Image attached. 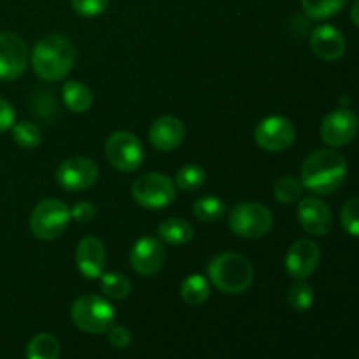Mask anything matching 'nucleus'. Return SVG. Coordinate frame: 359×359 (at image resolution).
Masks as SVG:
<instances>
[{"instance_id":"obj_8","label":"nucleus","mask_w":359,"mask_h":359,"mask_svg":"<svg viewBox=\"0 0 359 359\" xmlns=\"http://www.w3.org/2000/svg\"><path fill=\"white\" fill-rule=\"evenodd\" d=\"M105 158L119 172H135L146 160V151L139 137L119 130L105 140Z\"/></svg>"},{"instance_id":"obj_11","label":"nucleus","mask_w":359,"mask_h":359,"mask_svg":"<svg viewBox=\"0 0 359 359\" xmlns=\"http://www.w3.org/2000/svg\"><path fill=\"white\" fill-rule=\"evenodd\" d=\"M30 53L14 32H0V81H16L27 72Z\"/></svg>"},{"instance_id":"obj_24","label":"nucleus","mask_w":359,"mask_h":359,"mask_svg":"<svg viewBox=\"0 0 359 359\" xmlns=\"http://www.w3.org/2000/svg\"><path fill=\"white\" fill-rule=\"evenodd\" d=\"M100 290L111 300H125L132 293V283L119 272H104L100 276Z\"/></svg>"},{"instance_id":"obj_23","label":"nucleus","mask_w":359,"mask_h":359,"mask_svg":"<svg viewBox=\"0 0 359 359\" xmlns=\"http://www.w3.org/2000/svg\"><path fill=\"white\" fill-rule=\"evenodd\" d=\"M60 344L56 337L49 333H39L28 342L27 359H58Z\"/></svg>"},{"instance_id":"obj_22","label":"nucleus","mask_w":359,"mask_h":359,"mask_svg":"<svg viewBox=\"0 0 359 359\" xmlns=\"http://www.w3.org/2000/svg\"><path fill=\"white\" fill-rule=\"evenodd\" d=\"M193 214L196 219L203 221V223H217L226 214V203L214 195L200 196L193 203Z\"/></svg>"},{"instance_id":"obj_1","label":"nucleus","mask_w":359,"mask_h":359,"mask_svg":"<svg viewBox=\"0 0 359 359\" xmlns=\"http://www.w3.org/2000/svg\"><path fill=\"white\" fill-rule=\"evenodd\" d=\"M347 161L339 151L318 149L305 158L300 181L305 189L319 196L332 195L346 182Z\"/></svg>"},{"instance_id":"obj_29","label":"nucleus","mask_w":359,"mask_h":359,"mask_svg":"<svg viewBox=\"0 0 359 359\" xmlns=\"http://www.w3.org/2000/svg\"><path fill=\"white\" fill-rule=\"evenodd\" d=\"M302 191H304V184L298 177L294 175H286V177H280L279 181L273 184V196H276L277 202L280 203H294L297 200H300Z\"/></svg>"},{"instance_id":"obj_16","label":"nucleus","mask_w":359,"mask_h":359,"mask_svg":"<svg viewBox=\"0 0 359 359\" xmlns=\"http://www.w3.org/2000/svg\"><path fill=\"white\" fill-rule=\"evenodd\" d=\"M105 263H107V252L104 242L93 235L81 238L76 248V266L81 276L88 280L100 279L102 273L105 272Z\"/></svg>"},{"instance_id":"obj_28","label":"nucleus","mask_w":359,"mask_h":359,"mask_svg":"<svg viewBox=\"0 0 359 359\" xmlns=\"http://www.w3.org/2000/svg\"><path fill=\"white\" fill-rule=\"evenodd\" d=\"M316 294L311 284L307 280H297L293 286L287 290V304L291 309L298 312H305L314 305Z\"/></svg>"},{"instance_id":"obj_30","label":"nucleus","mask_w":359,"mask_h":359,"mask_svg":"<svg viewBox=\"0 0 359 359\" xmlns=\"http://www.w3.org/2000/svg\"><path fill=\"white\" fill-rule=\"evenodd\" d=\"M32 112L37 118L51 121L58 114V102H56L55 93L49 90H37V93L32 97Z\"/></svg>"},{"instance_id":"obj_18","label":"nucleus","mask_w":359,"mask_h":359,"mask_svg":"<svg viewBox=\"0 0 359 359\" xmlns=\"http://www.w3.org/2000/svg\"><path fill=\"white\" fill-rule=\"evenodd\" d=\"M311 48L318 58L335 62L342 58L347 49L346 35L333 25H319L311 35Z\"/></svg>"},{"instance_id":"obj_31","label":"nucleus","mask_w":359,"mask_h":359,"mask_svg":"<svg viewBox=\"0 0 359 359\" xmlns=\"http://www.w3.org/2000/svg\"><path fill=\"white\" fill-rule=\"evenodd\" d=\"M342 228L351 237H359V195L347 200L340 212Z\"/></svg>"},{"instance_id":"obj_7","label":"nucleus","mask_w":359,"mask_h":359,"mask_svg":"<svg viewBox=\"0 0 359 359\" xmlns=\"http://www.w3.org/2000/svg\"><path fill=\"white\" fill-rule=\"evenodd\" d=\"M177 186L174 179L161 172H149L137 177L132 184V196L147 210H161L174 203Z\"/></svg>"},{"instance_id":"obj_14","label":"nucleus","mask_w":359,"mask_h":359,"mask_svg":"<svg viewBox=\"0 0 359 359\" xmlns=\"http://www.w3.org/2000/svg\"><path fill=\"white\" fill-rule=\"evenodd\" d=\"M167 259L163 242L156 237H142L130 251V265L140 277H151L160 272Z\"/></svg>"},{"instance_id":"obj_6","label":"nucleus","mask_w":359,"mask_h":359,"mask_svg":"<svg viewBox=\"0 0 359 359\" xmlns=\"http://www.w3.org/2000/svg\"><path fill=\"white\" fill-rule=\"evenodd\" d=\"M70 209L58 198H44L30 214V230L41 241H56L70 224Z\"/></svg>"},{"instance_id":"obj_15","label":"nucleus","mask_w":359,"mask_h":359,"mask_svg":"<svg viewBox=\"0 0 359 359\" xmlns=\"http://www.w3.org/2000/svg\"><path fill=\"white\" fill-rule=\"evenodd\" d=\"M297 217L300 226L314 237H325L333 226L332 209L318 196H305L297 207Z\"/></svg>"},{"instance_id":"obj_2","label":"nucleus","mask_w":359,"mask_h":359,"mask_svg":"<svg viewBox=\"0 0 359 359\" xmlns=\"http://www.w3.org/2000/svg\"><path fill=\"white\" fill-rule=\"evenodd\" d=\"M34 72L44 81H62L76 63V48L63 34H49L39 39L30 55Z\"/></svg>"},{"instance_id":"obj_21","label":"nucleus","mask_w":359,"mask_h":359,"mask_svg":"<svg viewBox=\"0 0 359 359\" xmlns=\"http://www.w3.org/2000/svg\"><path fill=\"white\" fill-rule=\"evenodd\" d=\"M195 230L184 217H170L158 226V238L170 245H184L193 241Z\"/></svg>"},{"instance_id":"obj_26","label":"nucleus","mask_w":359,"mask_h":359,"mask_svg":"<svg viewBox=\"0 0 359 359\" xmlns=\"http://www.w3.org/2000/svg\"><path fill=\"white\" fill-rule=\"evenodd\" d=\"M305 14L312 20H328L339 14L349 0H300Z\"/></svg>"},{"instance_id":"obj_10","label":"nucleus","mask_w":359,"mask_h":359,"mask_svg":"<svg viewBox=\"0 0 359 359\" xmlns=\"http://www.w3.org/2000/svg\"><path fill=\"white\" fill-rule=\"evenodd\" d=\"M294 139L297 128L293 121L284 116H269L262 119L255 130L256 144L266 153H284L293 146Z\"/></svg>"},{"instance_id":"obj_36","label":"nucleus","mask_w":359,"mask_h":359,"mask_svg":"<svg viewBox=\"0 0 359 359\" xmlns=\"http://www.w3.org/2000/svg\"><path fill=\"white\" fill-rule=\"evenodd\" d=\"M351 18H353V23L359 28V0L354 2L353 9H351Z\"/></svg>"},{"instance_id":"obj_32","label":"nucleus","mask_w":359,"mask_h":359,"mask_svg":"<svg viewBox=\"0 0 359 359\" xmlns=\"http://www.w3.org/2000/svg\"><path fill=\"white\" fill-rule=\"evenodd\" d=\"M70 4H72V9L76 11L79 16L95 18L100 16V14L107 9L111 0H70Z\"/></svg>"},{"instance_id":"obj_27","label":"nucleus","mask_w":359,"mask_h":359,"mask_svg":"<svg viewBox=\"0 0 359 359\" xmlns=\"http://www.w3.org/2000/svg\"><path fill=\"white\" fill-rule=\"evenodd\" d=\"M13 140L23 149H35L42 142V132L35 123L32 121H18L14 123L13 128Z\"/></svg>"},{"instance_id":"obj_25","label":"nucleus","mask_w":359,"mask_h":359,"mask_svg":"<svg viewBox=\"0 0 359 359\" xmlns=\"http://www.w3.org/2000/svg\"><path fill=\"white\" fill-rule=\"evenodd\" d=\"M205 179H207V172L203 170L200 165L186 163L184 167H181L177 170V174H175L174 177V182L181 191L191 193L202 188V186L205 184Z\"/></svg>"},{"instance_id":"obj_17","label":"nucleus","mask_w":359,"mask_h":359,"mask_svg":"<svg viewBox=\"0 0 359 359\" xmlns=\"http://www.w3.org/2000/svg\"><path fill=\"white\" fill-rule=\"evenodd\" d=\"M186 137L184 123L175 116H161L149 126V142L154 149L170 153L177 149Z\"/></svg>"},{"instance_id":"obj_9","label":"nucleus","mask_w":359,"mask_h":359,"mask_svg":"<svg viewBox=\"0 0 359 359\" xmlns=\"http://www.w3.org/2000/svg\"><path fill=\"white\" fill-rule=\"evenodd\" d=\"M98 165L88 156H70L56 168V182L70 193L86 191L98 181Z\"/></svg>"},{"instance_id":"obj_33","label":"nucleus","mask_w":359,"mask_h":359,"mask_svg":"<svg viewBox=\"0 0 359 359\" xmlns=\"http://www.w3.org/2000/svg\"><path fill=\"white\" fill-rule=\"evenodd\" d=\"M107 339L109 344L112 347H116V349H126L132 344V333H130V330L126 326L112 325L107 330Z\"/></svg>"},{"instance_id":"obj_35","label":"nucleus","mask_w":359,"mask_h":359,"mask_svg":"<svg viewBox=\"0 0 359 359\" xmlns=\"http://www.w3.org/2000/svg\"><path fill=\"white\" fill-rule=\"evenodd\" d=\"M14 123H16V112H14V107L11 105V102L6 100V98H0V133L13 128Z\"/></svg>"},{"instance_id":"obj_4","label":"nucleus","mask_w":359,"mask_h":359,"mask_svg":"<svg viewBox=\"0 0 359 359\" xmlns=\"http://www.w3.org/2000/svg\"><path fill=\"white\" fill-rule=\"evenodd\" d=\"M70 318L81 332L88 335H102L114 325L116 311L107 298L98 294H83L72 304Z\"/></svg>"},{"instance_id":"obj_19","label":"nucleus","mask_w":359,"mask_h":359,"mask_svg":"<svg viewBox=\"0 0 359 359\" xmlns=\"http://www.w3.org/2000/svg\"><path fill=\"white\" fill-rule=\"evenodd\" d=\"M62 98L65 107L74 114H84L93 105V93L81 81H67L62 88Z\"/></svg>"},{"instance_id":"obj_20","label":"nucleus","mask_w":359,"mask_h":359,"mask_svg":"<svg viewBox=\"0 0 359 359\" xmlns=\"http://www.w3.org/2000/svg\"><path fill=\"white\" fill-rule=\"evenodd\" d=\"M182 302L191 307L205 304L210 297V283L202 273H189L182 279L181 287H179Z\"/></svg>"},{"instance_id":"obj_12","label":"nucleus","mask_w":359,"mask_h":359,"mask_svg":"<svg viewBox=\"0 0 359 359\" xmlns=\"http://www.w3.org/2000/svg\"><path fill=\"white\" fill-rule=\"evenodd\" d=\"M358 116L351 109L339 107L330 112L321 123V139L330 147H344L354 140L358 133Z\"/></svg>"},{"instance_id":"obj_5","label":"nucleus","mask_w":359,"mask_h":359,"mask_svg":"<svg viewBox=\"0 0 359 359\" xmlns=\"http://www.w3.org/2000/svg\"><path fill=\"white\" fill-rule=\"evenodd\" d=\"M228 226L237 237L256 241L269 235V231L272 230L273 214L263 203L242 202L231 209L228 216Z\"/></svg>"},{"instance_id":"obj_13","label":"nucleus","mask_w":359,"mask_h":359,"mask_svg":"<svg viewBox=\"0 0 359 359\" xmlns=\"http://www.w3.org/2000/svg\"><path fill=\"white\" fill-rule=\"evenodd\" d=\"M321 263V248L311 238H300L287 251L284 266L294 280H307Z\"/></svg>"},{"instance_id":"obj_34","label":"nucleus","mask_w":359,"mask_h":359,"mask_svg":"<svg viewBox=\"0 0 359 359\" xmlns=\"http://www.w3.org/2000/svg\"><path fill=\"white\" fill-rule=\"evenodd\" d=\"M95 216H97V209H95V205L91 202H86V200H81V202H77L76 205L70 209V217H72L74 221H77V223H90V221L95 219Z\"/></svg>"},{"instance_id":"obj_3","label":"nucleus","mask_w":359,"mask_h":359,"mask_svg":"<svg viewBox=\"0 0 359 359\" xmlns=\"http://www.w3.org/2000/svg\"><path fill=\"white\" fill-rule=\"evenodd\" d=\"M207 279L221 293L242 294L255 283V266L241 252H221L207 265Z\"/></svg>"}]
</instances>
